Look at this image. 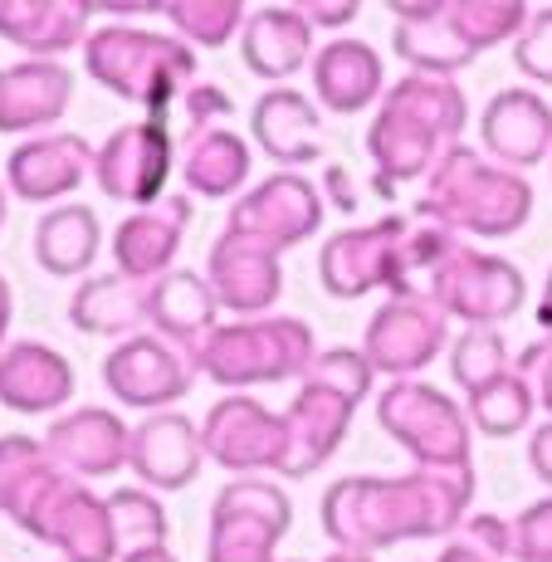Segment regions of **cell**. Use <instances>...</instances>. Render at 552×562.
I'll list each match as a JSON object with an SVG mask.
<instances>
[{
    "label": "cell",
    "mask_w": 552,
    "mask_h": 562,
    "mask_svg": "<svg viewBox=\"0 0 552 562\" xmlns=\"http://www.w3.org/2000/svg\"><path fill=\"white\" fill-rule=\"evenodd\" d=\"M436 562H494V558H484L480 548H470L464 538H454L450 548H440V558H436Z\"/></svg>",
    "instance_id": "cell-48"
},
{
    "label": "cell",
    "mask_w": 552,
    "mask_h": 562,
    "mask_svg": "<svg viewBox=\"0 0 552 562\" xmlns=\"http://www.w3.org/2000/svg\"><path fill=\"white\" fill-rule=\"evenodd\" d=\"M538 323H543V333H548V342H552V269H548V279H543V304H538Z\"/></svg>",
    "instance_id": "cell-49"
},
{
    "label": "cell",
    "mask_w": 552,
    "mask_h": 562,
    "mask_svg": "<svg viewBox=\"0 0 552 562\" xmlns=\"http://www.w3.org/2000/svg\"><path fill=\"white\" fill-rule=\"evenodd\" d=\"M396 15V54L410 64V74H460L474 64V49L450 20V0H392Z\"/></svg>",
    "instance_id": "cell-22"
},
{
    "label": "cell",
    "mask_w": 552,
    "mask_h": 562,
    "mask_svg": "<svg viewBox=\"0 0 552 562\" xmlns=\"http://www.w3.org/2000/svg\"><path fill=\"white\" fill-rule=\"evenodd\" d=\"M446 338H450V318L440 313L436 299L416 294V299H392V304H382V313H372V323L362 333V352L372 362V372L406 382L410 372L430 367L446 352Z\"/></svg>",
    "instance_id": "cell-13"
},
{
    "label": "cell",
    "mask_w": 552,
    "mask_h": 562,
    "mask_svg": "<svg viewBox=\"0 0 552 562\" xmlns=\"http://www.w3.org/2000/svg\"><path fill=\"white\" fill-rule=\"evenodd\" d=\"M454 245L460 235L436 221L386 215L376 225L333 235L318 255V274L333 299H362L372 289H392V299H416L426 294L430 274Z\"/></svg>",
    "instance_id": "cell-2"
},
{
    "label": "cell",
    "mask_w": 552,
    "mask_h": 562,
    "mask_svg": "<svg viewBox=\"0 0 552 562\" xmlns=\"http://www.w3.org/2000/svg\"><path fill=\"white\" fill-rule=\"evenodd\" d=\"M171 167H177V137H171V127L151 123V117L117 127L93 157V177H99L103 196L133 201L143 211L167 201Z\"/></svg>",
    "instance_id": "cell-12"
},
{
    "label": "cell",
    "mask_w": 552,
    "mask_h": 562,
    "mask_svg": "<svg viewBox=\"0 0 552 562\" xmlns=\"http://www.w3.org/2000/svg\"><path fill=\"white\" fill-rule=\"evenodd\" d=\"M201 460H205L201 426H191L181 411L147 416L133 430V460L127 464H133V474L147 490H187V484H196Z\"/></svg>",
    "instance_id": "cell-21"
},
{
    "label": "cell",
    "mask_w": 552,
    "mask_h": 562,
    "mask_svg": "<svg viewBox=\"0 0 552 562\" xmlns=\"http://www.w3.org/2000/svg\"><path fill=\"white\" fill-rule=\"evenodd\" d=\"M74 74L54 59H25L0 69V133H35L64 117Z\"/></svg>",
    "instance_id": "cell-25"
},
{
    "label": "cell",
    "mask_w": 552,
    "mask_h": 562,
    "mask_svg": "<svg viewBox=\"0 0 552 562\" xmlns=\"http://www.w3.org/2000/svg\"><path fill=\"white\" fill-rule=\"evenodd\" d=\"M528 464H533V474L552 490V420L533 430V440H528Z\"/></svg>",
    "instance_id": "cell-46"
},
{
    "label": "cell",
    "mask_w": 552,
    "mask_h": 562,
    "mask_svg": "<svg viewBox=\"0 0 552 562\" xmlns=\"http://www.w3.org/2000/svg\"><path fill=\"white\" fill-rule=\"evenodd\" d=\"M157 15L167 20L181 40H196V45L215 49V45H225V40H235V30H245L250 10H245L240 0H167Z\"/></svg>",
    "instance_id": "cell-37"
},
{
    "label": "cell",
    "mask_w": 552,
    "mask_h": 562,
    "mask_svg": "<svg viewBox=\"0 0 552 562\" xmlns=\"http://www.w3.org/2000/svg\"><path fill=\"white\" fill-rule=\"evenodd\" d=\"M74 396V367L49 342H10L0 352V406L20 416H45Z\"/></svg>",
    "instance_id": "cell-24"
},
{
    "label": "cell",
    "mask_w": 552,
    "mask_h": 562,
    "mask_svg": "<svg viewBox=\"0 0 552 562\" xmlns=\"http://www.w3.org/2000/svg\"><path fill=\"white\" fill-rule=\"evenodd\" d=\"M376 420L426 470H464L470 464L474 420L440 386L410 382V376L406 382H392L382 392V402H376Z\"/></svg>",
    "instance_id": "cell-8"
},
{
    "label": "cell",
    "mask_w": 552,
    "mask_h": 562,
    "mask_svg": "<svg viewBox=\"0 0 552 562\" xmlns=\"http://www.w3.org/2000/svg\"><path fill=\"white\" fill-rule=\"evenodd\" d=\"M45 450L74 480H103L133 460V426H123L103 406H79L49 426Z\"/></svg>",
    "instance_id": "cell-16"
},
{
    "label": "cell",
    "mask_w": 552,
    "mask_h": 562,
    "mask_svg": "<svg viewBox=\"0 0 552 562\" xmlns=\"http://www.w3.org/2000/svg\"><path fill=\"white\" fill-rule=\"evenodd\" d=\"M318 231H323V191L298 171H274L259 187H250L230 205V225H225V235L235 245L269 259L294 250Z\"/></svg>",
    "instance_id": "cell-10"
},
{
    "label": "cell",
    "mask_w": 552,
    "mask_h": 562,
    "mask_svg": "<svg viewBox=\"0 0 552 562\" xmlns=\"http://www.w3.org/2000/svg\"><path fill=\"white\" fill-rule=\"evenodd\" d=\"M533 10L523 0H450V20L464 35V45L474 54L504 45V40H518Z\"/></svg>",
    "instance_id": "cell-36"
},
{
    "label": "cell",
    "mask_w": 552,
    "mask_h": 562,
    "mask_svg": "<svg viewBox=\"0 0 552 562\" xmlns=\"http://www.w3.org/2000/svg\"><path fill=\"white\" fill-rule=\"evenodd\" d=\"M93 147L79 133H45L20 143L5 161V181L25 201H59L93 171Z\"/></svg>",
    "instance_id": "cell-20"
},
{
    "label": "cell",
    "mask_w": 552,
    "mask_h": 562,
    "mask_svg": "<svg viewBox=\"0 0 552 562\" xmlns=\"http://www.w3.org/2000/svg\"><path fill=\"white\" fill-rule=\"evenodd\" d=\"M30 538L59 548L64 562H113L117 558L108 499H99V494H93L83 480H74V474L49 499V509L40 514V524L30 528Z\"/></svg>",
    "instance_id": "cell-17"
},
{
    "label": "cell",
    "mask_w": 552,
    "mask_h": 562,
    "mask_svg": "<svg viewBox=\"0 0 552 562\" xmlns=\"http://www.w3.org/2000/svg\"><path fill=\"white\" fill-rule=\"evenodd\" d=\"M5 333H10V284L0 279V342H5ZM5 352V348H0Z\"/></svg>",
    "instance_id": "cell-50"
},
{
    "label": "cell",
    "mask_w": 552,
    "mask_h": 562,
    "mask_svg": "<svg viewBox=\"0 0 552 562\" xmlns=\"http://www.w3.org/2000/svg\"><path fill=\"white\" fill-rule=\"evenodd\" d=\"M313 40H318V30L294 5H269L250 10L240 30V54L259 79H289L313 59Z\"/></svg>",
    "instance_id": "cell-32"
},
{
    "label": "cell",
    "mask_w": 552,
    "mask_h": 562,
    "mask_svg": "<svg viewBox=\"0 0 552 562\" xmlns=\"http://www.w3.org/2000/svg\"><path fill=\"white\" fill-rule=\"evenodd\" d=\"M201 440H205V456L215 464H225V470H279L284 474V460H289L284 416L259 406L255 396H245V392L225 396V402H215L205 411Z\"/></svg>",
    "instance_id": "cell-14"
},
{
    "label": "cell",
    "mask_w": 552,
    "mask_h": 562,
    "mask_svg": "<svg viewBox=\"0 0 552 562\" xmlns=\"http://www.w3.org/2000/svg\"><path fill=\"white\" fill-rule=\"evenodd\" d=\"M533 406H538V386L514 367V372H504L499 382L480 386L464 411H470V420H474V430H480V436L508 440V436H518V430H528Z\"/></svg>",
    "instance_id": "cell-35"
},
{
    "label": "cell",
    "mask_w": 552,
    "mask_h": 562,
    "mask_svg": "<svg viewBox=\"0 0 552 562\" xmlns=\"http://www.w3.org/2000/svg\"><path fill=\"white\" fill-rule=\"evenodd\" d=\"M108 514H113L117 558H133V553H147V548L167 543V509H161L147 490H117L113 499H108Z\"/></svg>",
    "instance_id": "cell-39"
},
{
    "label": "cell",
    "mask_w": 552,
    "mask_h": 562,
    "mask_svg": "<svg viewBox=\"0 0 552 562\" xmlns=\"http://www.w3.org/2000/svg\"><path fill=\"white\" fill-rule=\"evenodd\" d=\"M69 323L89 338H137V328L151 323V284L127 274H93L79 284L69 304Z\"/></svg>",
    "instance_id": "cell-29"
},
{
    "label": "cell",
    "mask_w": 552,
    "mask_h": 562,
    "mask_svg": "<svg viewBox=\"0 0 552 562\" xmlns=\"http://www.w3.org/2000/svg\"><path fill=\"white\" fill-rule=\"evenodd\" d=\"M484 153L499 167L523 171L552 157V103L533 89H504L494 93L489 108L480 113Z\"/></svg>",
    "instance_id": "cell-18"
},
{
    "label": "cell",
    "mask_w": 552,
    "mask_h": 562,
    "mask_svg": "<svg viewBox=\"0 0 552 562\" xmlns=\"http://www.w3.org/2000/svg\"><path fill=\"white\" fill-rule=\"evenodd\" d=\"M59 562H64V558H59Z\"/></svg>",
    "instance_id": "cell-55"
},
{
    "label": "cell",
    "mask_w": 552,
    "mask_h": 562,
    "mask_svg": "<svg viewBox=\"0 0 552 562\" xmlns=\"http://www.w3.org/2000/svg\"><path fill=\"white\" fill-rule=\"evenodd\" d=\"M470 123V103L454 79L440 74H406L386 89L382 113L367 127V157L376 167V191L392 196V187L430 177L436 161L460 143Z\"/></svg>",
    "instance_id": "cell-3"
},
{
    "label": "cell",
    "mask_w": 552,
    "mask_h": 562,
    "mask_svg": "<svg viewBox=\"0 0 552 562\" xmlns=\"http://www.w3.org/2000/svg\"><path fill=\"white\" fill-rule=\"evenodd\" d=\"M420 221H436L454 235H480V240H504L518 235L533 215V187L523 171H508L499 161H484L474 147L454 143L436 171L426 177V191L416 201Z\"/></svg>",
    "instance_id": "cell-4"
},
{
    "label": "cell",
    "mask_w": 552,
    "mask_h": 562,
    "mask_svg": "<svg viewBox=\"0 0 552 562\" xmlns=\"http://www.w3.org/2000/svg\"><path fill=\"white\" fill-rule=\"evenodd\" d=\"M83 64L108 93L147 108L151 123L167 117V108L191 89V74H196V54L187 40L137 25L93 30L89 45H83Z\"/></svg>",
    "instance_id": "cell-6"
},
{
    "label": "cell",
    "mask_w": 552,
    "mask_h": 562,
    "mask_svg": "<svg viewBox=\"0 0 552 562\" xmlns=\"http://www.w3.org/2000/svg\"><path fill=\"white\" fill-rule=\"evenodd\" d=\"M382 54L362 40H328L318 54H313V93L328 113L352 117L362 108H372L382 93Z\"/></svg>",
    "instance_id": "cell-28"
},
{
    "label": "cell",
    "mask_w": 552,
    "mask_h": 562,
    "mask_svg": "<svg viewBox=\"0 0 552 562\" xmlns=\"http://www.w3.org/2000/svg\"><path fill=\"white\" fill-rule=\"evenodd\" d=\"M123 562H177V553H171V548H147V553H133Z\"/></svg>",
    "instance_id": "cell-51"
},
{
    "label": "cell",
    "mask_w": 552,
    "mask_h": 562,
    "mask_svg": "<svg viewBox=\"0 0 552 562\" xmlns=\"http://www.w3.org/2000/svg\"><path fill=\"white\" fill-rule=\"evenodd\" d=\"M474 504V464L464 470H426L416 464L396 480H352L328 484L323 494V533L342 553H367L396 548L406 538H450L464 528Z\"/></svg>",
    "instance_id": "cell-1"
},
{
    "label": "cell",
    "mask_w": 552,
    "mask_h": 562,
    "mask_svg": "<svg viewBox=\"0 0 552 562\" xmlns=\"http://www.w3.org/2000/svg\"><path fill=\"white\" fill-rule=\"evenodd\" d=\"M426 299H436L446 318H460V323H470V328H499V323H508L523 308L528 284L514 259L484 255L460 240L440 259L436 274H430Z\"/></svg>",
    "instance_id": "cell-9"
},
{
    "label": "cell",
    "mask_w": 552,
    "mask_h": 562,
    "mask_svg": "<svg viewBox=\"0 0 552 562\" xmlns=\"http://www.w3.org/2000/svg\"><path fill=\"white\" fill-rule=\"evenodd\" d=\"M99 5L83 0H0V40L30 49V59H54V54L89 45Z\"/></svg>",
    "instance_id": "cell-23"
},
{
    "label": "cell",
    "mask_w": 552,
    "mask_h": 562,
    "mask_svg": "<svg viewBox=\"0 0 552 562\" xmlns=\"http://www.w3.org/2000/svg\"><path fill=\"white\" fill-rule=\"evenodd\" d=\"M323 562H372V558H367V553H342V548H333V553L323 558Z\"/></svg>",
    "instance_id": "cell-52"
},
{
    "label": "cell",
    "mask_w": 552,
    "mask_h": 562,
    "mask_svg": "<svg viewBox=\"0 0 552 562\" xmlns=\"http://www.w3.org/2000/svg\"><path fill=\"white\" fill-rule=\"evenodd\" d=\"M250 133H255V143L264 147L274 161H284V167H303V161L323 157L318 103L303 99L298 89H269L264 99L255 103Z\"/></svg>",
    "instance_id": "cell-31"
},
{
    "label": "cell",
    "mask_w": 552,
    "mask_h": 562,
    "mask_svg": "<svg viewBox=\"0 0 552 562\" xmlns=\"http://www.w3.org/2000/svg\"><path fill=\"white\" fill-rule=\"evenodd\" d=\"M177 167L191 196H235L250 181V147L230 127H201V133L177 137Z\"/></svg>",
    "instance_id": "cell-33"
},
{
    "label": "cell",
    "mask_w": 552,
    "mask_h": 562,
    "mask_svg": "<svg viewBox=\"0 0 552 562\" xmlns=\"http://www.w3.org/2000/svg\"><path fill=\"white\" fill-rule=\"evenodd\" d=\"M69 474L54 464L45 440L30 436H0V514H10L20 528H35L49 499L64 490Z\"/></svg>",
    "instance_id": "cell-27"
},
{
    "label": "cell",
    "mask_w": 552,
    "mask_h": 562,
    "mask_svg": "<svg viewBox=\"0 0 552 562\" xmlns=\"http://www.w3.org/2000/svg\"><path fill=\"white\" fill-rule=\"evenodd\" d=\"M298 15L308 20L313 30H323V25H348V20H357V0H298Z\"/></svg>",
    "instance_id": "cell-45"
},
{
    "label": "cell",
    "mask_w": 552,
    "mask_h": 562,
    "mask_svg": "<svg viewBox=\"0 0 552 562\" xmlns=\"http://www.w3.org/2000/svg\"><path fill=\"white\" fill-rule=\"evenodd\" d=\"M215 117H230V93L211 89V83H191V89L167 108L161 127H177V137H187V133H201V127H221Z\"/></svg>",
    "instance_id": "cell-40"
},
{
    "label": "cell",
    "mask_w": 552,
    "mask_h": 562,
    "mask_svg": "<svg viewBox=\"0 0 552 562\" xmlns=\"http://www.w3.org/2000/svg\"><path fill=\"white\" fill-rule=\"evenodd\" d=\"M205 284H211L221 308L259 318V313L274 308L279 294H284V269H279V259L255 255V250H245V245H235L230 235H221V240L211 245V259H205Z\"/></svg>",
    "instance_id": "cell-26"
},
{
    "label": "cell",
    "mask_w": 552,
    "mask_h": 562,
    "mask_svg": "<svg viewBox=\"0 0 552 562\" xmlns=\"http://www.w3.org/2000/svg\"><path fill=\"white\" fill-rule=\"evenodd\" d=\"M460 538H464L470 548H480L484 558H494V562L514 558V518L470 514V518H464V528H460Z\"/></svg>",
    "instance_id": "cell-43"
},
{
    "label": "cell",
    "mask_w": 552,
    "mask_h": 562,
    "mask_svg": "<svg viewBox=\"0 0 552 562\" xmlns=\"http://www.w3.org/2000/svg\"><path fill=\"white\" fill-rule=\"evenodd\" d=\"M518 372H538V406L548 411V420H552V342H533V348L518 358Z\"/></svg>",
    "instance_id": "cell-44"
},
{
    "label": "cell",
    "mask_w": 552,
    "mask_h": 562,
    "mask_svg": "<svg viewBox=\"0 0 552 562\" xmlns=\"http://www.w3.org/2000/svg\"><path fill=\"white\" fill-rule=\"evenodd\" d=\"M313 358H318V348H313V328L303 318H240L215 328L191 352V367L211 382L240 392V386L303 376Z\"/></svg>",
    "instance_id": "cell-7"
},
{
    "label": "cell",
    "mask_w": 552,
    "mask_h": 562,
    "mask_svg": "<svg viewBox=\"0 0 552 562\" xmlns=\"http://www.w3.org/2000/svg\"><path fill=\"white\" fill-rule=\"evenodd\" d=\"M294 524V504L269 480H235L211 504L205 562H279L274 548Z\"/></svg>",
    "instance_id": "cell-11"
},
{
    "label": "cell",
    "mask_w": 552,
    "mask_h": 562,
    "mask_svg": "<svg viewBox=\"0 0 552 562\" xmlns=\"http://www.w3.org/2000/svg\"><path fill=\"white\" fill-rule=\"evenodd\" d=\"M103 250V225L89 205H54L35 225V259L49 274H83Z\"/></svg>",
    "instance_id": "cell-34"
},
{
    "label": "cell",
    "mask_w": 552,
    "mask_h": 562,
    "mask_svg": "<svg viewBox=\"0 0 552 562\" xmlns=\"http://www.w3.org/2000/svg\"><path fill=\"white\" fill-rule=\"evenodd\" d=\"M504 372H514L504 333H499V328H464L460 342L450 348V376L460 382V392L474 396L480 386L499 382Z\"/></svg>",
    "instance_id": "cell-38"
},
{
    "label": "cell",
    "mask_w": 552,
    "mask_h": 562,
    "mask_svg": "<svg viewBox=\"0 0 552 562\" xmlns=\"http://www.w3.org/2000/svg\"><path fill=\"white\" fill-rule=\"evenodd\" d=\"M0 225H5V187H0Z\"/></svg>",
    "instance_id": "cell-53"
},
{
    "label": "cell",
    "mask_w": 552,
    "mask_h": 562,
    "mask_svg": "<svg viewBox=\"0 0 552 562\" xmlns=\"http://www.w3.org/2000/svg\"><path fill=\"white\" fill-rule=\"evenodd\" d=\"M196 382V367L187 362V352H177L167 338L157 333H137V338L117 342L103 362V386L117 396L123 406L137 411H167L171 402L191 392Z\"/></svg>",
    "instance_id": "cell-15"
},
{
    "label": "cell",
    "mask_w": 552,
    "mask_h": 562,
    "mask_svg": "<svg viewBox=\"0 0 552 562\" xmlns=\"http://www.w3.org/2000/svg\"><path fill=\"white\" fill-rule=\"evenodd\" d=\"M328 191H333V205L338 211H352L357 205V196H352V177L342 167H328Z\"/></svg>",
    "instance_id": "cell-47"
},
{
    "label": "cell",
    "mask_w": 552,
    "mask_h": 562,
    "mask_svg": "<svg viewBox=\"0 0 552 562\" xmlns=\"http://www.w3.org/2000/svg\"><path fill=\"white\" fill-rule=\"evenodd\" d=\"M514 64L523 79L533 83H552V5L533 10L523 25V35L514 40Z\"/></svg>",
    "instance_id": "cell-41"
},
{
    "label": "cell",
    "mask_w": 552,
    "mask_h": 562,
    "mask_svg": "<svg viewBox=\"0 0 552 562\" xmlns=\"http://www.w3.org/2000/svg\"><path fill=\"white\" fill-rule=\"evenodd\" d=\"M215 294L205 284V274H191V269H171V274L151 279V328L157 338H167L177 352H191L211 338L221 323H215Z\"/></svg>",
    "instance_id": "cell-30"
},
{
    "label": "cell",
    "mask_w": 552,
    "mask_h": 562,
    "mask_svg": "<svg viewBox=\"0 0 552 562\" xmlns=\"http://www.w3.org/2000/svg\"><path fill=\"white\" fill-rule=\"evenodd\" d=\"M284 562H298V558H284Z\"/></svg>",
    "instance_id": "cell-54"
},
{
    "label": "cell",
    "mask_w": 552,
    "mask_h": 562,
    "mask_svg": "<svg viewBox=\"0 0 552 562\" xmlns=\"http://www.w3.org/2000/svg\"><path fill=\"white\" fill-rule=\"evenodd\" d=\"M372 376L376 372L362 348H328L313 358L294 402L284 411V430H289L284 474L289 480H308L313 470H323L333 460V450L348 440L362 396L372 392Z\"/></svg>",
    "instance_id": "cell-5"
},
{
    "label": "cell",
    "mask_w": 552,
    "mask_h": 562,
    "mask_svg": "<svg viewBox=\"0 0 552 562\" xmlns=\"http://www.w3.org/2000/svg\"><path fill=\"white\" fill-rule=\"evenodd\" d=\"M191 225V196L187 191H167V201H157L151 211H137L117 225L113 235V265L127 279H161L171 274V259L181 255Z\"/></svg>",
    "instance_id": "cell-19"
},
{
    "label": "cell",
    "mask_w": 552,
    "mask_h": 562,
    "mask_svg": "<svg viewBox=\"0 0 552 562\" xmlns=\"http://www.w3.org/2000/svg\"><path fill=\"white\" fill-rule=\"evenodd\" d=\"M514 558L518 562H552V494L528 504L514 518Z\"/></svg>",
    "instance_id": "cell-42"
}]
</instances>
